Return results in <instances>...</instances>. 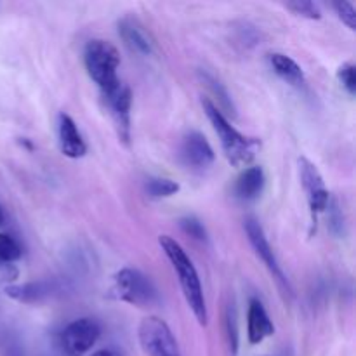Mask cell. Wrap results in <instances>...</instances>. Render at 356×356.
<instances>
[{
    "instance_id": "30bf717a",
    "label": "cell",
    "mask_w": 356,
    "mask_h": 356,
    "mask_svg": "<svg viewBox=\"0 0 356 356\" xmlns=\"http://www.w3.org/2000/svg\"><path fill=\"white\" fill-rule=\"evenodd\" d=\"M181 159L191 169L204 170L212 165L216 155L211 143L207 141V138L204 134H200V132L193 131L184 136L183 145H181Z\"/></svg>"
},
{
    "instance_id": "8992f818",
    "label": "cell",
    "mask_w": 356,
    "mask_h": 356,
    "mask_svg": "<svg viewBox=\"0 0 356 356\" xmlns=\"http://www.w3.org/2000/svg\"><path fill=\"white\" fill-rule=\"evenodd\" d=\"M99 336L101 327L94 318L73 320L61 332V348L68 356H82L97 343Z\"/></svg>"
},
{
    "instance_id": "7a4b0ae2",
    "label": "cell",
    "mask_w": 356,
    "mask_h": 356,
    "mask_svg": "<svg viewBox=\"0 0 356 356\" xmlns=\"http://www.w3.org/2000/svg\"><path fill=\"white\" fill-rule=\"evenodd\" d=\"M202 106H204L205 115L211 120L212 127H214L216 134L219 136V141H221L222 149H225V155L228 159V162L233 167H245L249 165L254 160L257 152V141L252 138H247L242 132L236 131L232 124H229L228 118L222 115V111L212 103L211 99H202Z\"/></svg>"
},
{
    "instance_id": "5bb4252c",
    "label": "cell",
    "mask_w": 356,
    "mask_h": 356,
    "mask_svg": "<svg viewBox=\"0 0 356 356\" xmlns=\"http://www.w3.org/2000/svg\"><path fill=\"white\" fill-rule=\"evenodd\" d=\"M264 188V172L261 167H249L240 174L235 184V193L240 200H256Z\"/></svg>"
},
{
    "instance_id": "9c48e42d",
    "label": "cell",
    "mask_w": 356,
    "mask_h": 356,
    "mask_svg": "<svg viewBox=\"0 0 356 356\" xmlns=\"http://www.w3.org/2000/svg\"><path fill=\"white\" fill-rule=\"evenodd\" d=\"M104 101H106L110 113L113 117L115 125H117L118 136L122 141L127 143L131 138V104H132V94L125 83H118L113 90L103 94Z\"/></svg>"
},
{
    "instance_id": "e0dca14e",
    "label": "cell",
    "mask_w": 356,
    "mask_h": 356,
    "mask_svg": "<svg viewBox=\"0 0 356 356\" xmlns=\"http://www.w3.org/2000/svg\"><path fill=\"white\" fill-rule=\"evenodd\" d=\"M179 191V184L176 181L162 179V177H155L146 183V193L152 198H165L172 197Z\"/></svg>"
},
{
    "instance_id": "3957f363",
    "label": "cell",
    "mask_w": 356,
    "mask_h": 356,
    "mask_svg": "<svg viewBox=\"0 0 356 356\" xmlns=\"http://www.w3.org/2000/svg\"><path fill=\"white\" fill-rule=\"evenodd\" d=\"M83 61H86L87 73L97 83L101 94L110 92L120 83L117 75V70L120 66V54L113 44L101 38L87 42Z\"/></svg>"
},
{
    "instance_id": "ffe728a7",
    "label": "cell",
    "mask_w": 356,
    "mask_h": 356,
    "mask_svg": "<svg viewBox=\"0 0 356 356\" xmlns=\"http://www.w3.org/2000/svg\"><path fill=\"white\" fill-rule=\"evenodd\" d=\"M337 79H339V82L343 83L344 89L348 90V94L353 96L356 92V75H355L353 63H344V65L339 68V72H337Z\"/></svg>"
},
{
    "instance_id": "7c38bea8",
    "label": "cell",
    "mask_w": 356,
    "mask_h": 356,
    "mask_svg": "<svg viewBox=\"0 0 356 356\" xmlns=\"http://www.w3.org/2000/svg\"><path fill=\"white\" fill-rule=\"evenodd\" d=\"M58 134H59V148H61L63 155L68 159H82L87 153V145L82 139V134L76 129V124L70 115L61 113L59 115L58 124Z\"/></svg>"
},
{
    "instance_id": "52a82bcc",
    "label": "cell",
    "mask_w": 356,
    "mask_h": 356,
    "mask_svg": "<svg viewBox=\"0 0 356 356\" xmlns=\"http://www.w3.org/2000/svg\"><path fill=\"white\" fill-rule=\"evenodd\" d=\"M299 176H301V183L302 188H305L312 214L316 216L325 211L327 205H329V190L323 183L320 170L306 156L299 159Z\"/></svg>"
},
{
    "instance_id": "9a60e30c",
    "label": "cell",
    "mask_w": 356,
    "mask_h": 356,
    "mask_svg": "<svg viewBox=\"0 0 356 356\" xmlns=\"http://www.w3.org/2000/svg\"><path fill=\"white\" fill-rule=\"evenodd\" d=\"M270 65L273 68V72L280 76L282 80H285L291 86H302L305 83V73H302V68L289 56L280 54V52H273L270 54Z\"/></svg>"
},
{
    "instance_id": "6da1fadb",
    "label": "cell",
    "mask_w": 356,
    "mask_h": 356,
    "mask_svg": "<svg viewBox=\"0 0 356 356\" xmlns=\"http://www.w3.org/2000/svg\"><path fill=\"white\" fill-rule=\"evenodd\" d=\"M159 243L163 252H165L167 259L172 264L174 271H176L177 280H179L181 289H183L184 299H186L188 306L193 312L195 318L198 320L200 325H207V305H205L204 289H202V282L197 273V268L191 263V259L184 252L183 247L176 240L170 238L169 235H160Z\"/></svg>"
},
{
    "instance_id": "cb8c5ba5",
    "label": "cell",
    "mask_w": 356,
    "mask_h": 356,
    "mask_svg": "<svg viewBox=\"0 0 356 356\" xmlns=\"http://www.w3.org/2000/svg\"><path fill=\"white\" fill-rule=\"evenodd\" d=\"M3 222H6V214H3L2 207H0V226H3Z\"/></svg>"
},
{
    "instance_id": "603a6c76",
    "label": "cell",
    "mask_w": 356,
    "mask_h": 356,
    "mask_svg": "<svg viewBox=\"0 0 356 356\" xmlns=\"http://www.w3.org/2000/svg\"><path fill=\"white\" fill-rule=\"evenodd\" d=\"M92 356H122V355L118 353L117 350H110V348H108V350H99V351H96V353H94Z\"/></svg>"
},
{
    "instance_id": "7402d4cb",
    "label": "cell",
    "mask_w": 356,
    "mask_h": 356,
    "mask_svg": "<svg viewBox=\"0 0 356 356\" xmlns=\"http://www.w3.org/2000/svg\"><path fill=\"white\" fill-rule=\"evenodd\" d=\"M181 228H183L184 233H188L190 236L197 240H205L207 238V233H205L204 225L198 221L197 218H183L181 219Z\"/></svg>"
},
{
    "instance_id": "5b68a950",
    "label": "cell",
    "mask_w": 356,
    "mask_h": 356,
    "mask_svg": "<svg viewBox=\"0 0 356 356\" xmlns=\"http://www.w3.org/2000/svg\"><path fill=\"white\" fill-rule=\"evenodd\" d=\"M139 344L148 356H181L170 327L159 316H146L138 329Z\"/></svg>"
},
{
    "instance_id": "d4e9b609",
    "label": "cell",
    "mask_w": 356,
    "mask_h": 356,
    "mask_svg": "<svg viewBox=\"0 0 356 356\" xmlns=\"http://www.w3.org/2000/svg\"><path fill=\"white\" fill-rule=\"evenodd\" d=\"M10 356H21V355H10Z\"/></svg>"
},
{
    "instance_id": "4fadbf2b",
    "label": "cell",
    "mask_w": 356,
    "mask_h": 356,
    "mask_svg": "<svg viewBox=\"0 0 356 356\" xmlns=\"http://www.w3.org/2000/svg\"><path fill=\"white\" fill-rule=\"evenodd\" d=\"M273 322L268 316L263 302L259 299H250L247 313V337L250 344H261L266 337L273 336Z\"/></svg>"
},
{
    "instance_id": "277c9868",
    "label": "cell",
    "mask_w": 356,
    "mask_h": 356,
    "mask_svg": "<svg viewBox=\"0 0 356 356\" xmlns=\"http://www.w3.org/2000/svg\"><path fill=\"white\" fill-rule=\"evenodd\" d=\"M110 296L132 306H149L156 301V291L152 282L138 270L124 268L113 277Z\"/></svg>"
},
{
    "instance_id": "ac0fdd59",
    "label": "cell",
    "mask_w": 356,
    "mask_h": 356,
    "mask_svg": "<svg viewBox=\"0 0 356 356\" xmlns=\"http://www.w3.org/2000/svg\"><path fill=\"white\" fill-rule=\"evenodd\" d=\"M21 257V247L13 236L0 233V263H13Z\"/></svg>"
},
{
    "instance_id": "8fae6325",
    "label": "cell",
    "mask_w": 356,
    "mask_h": 356,
    "mask_svg": "<svg viewBox=\"0 0 356 356\" xmlns=\"http://www.w3.org/2000/svg\"><path fill=\"white\" fill-rule=\"evenodd\" d=\"M118 35L131 51L143 56H148L153 52V38L149 37L146 28L134 17H124V19L118 21Z\"/></svg>"
},
{
    "instance_id": "ba28073f",
    "label": "cell",
    "mask_w": 356,
    "mask_h": 356,
    "mask_svg": "<svg viewBox=\"0 0 356 356\" xmlns=\"http://www.w3.org/2000/svg\"><path fill=\"white\" fill-rule=\"evenodd\" d=\"M245 232H247V236H249L250 245L254 247V250H256V254L259 256V259L263 261L264 266L268 268V271L271 273V277L277 280V284L280 285L284 291H287L289 294H291V287H289L287 278H285L284 271H282L280 264H278V261H277V256H275L273 249H271L270 242H268L266 235H264V232H263V228H261L259 222H257L254 218H249L245 221Z\"/></svg>"
},
{
    "instance_id": "2e32d148",
    "label": "cell",
    "mask_w": 356,
    "mask_h": 356,
    "mask_svg": "<svg viewBox=\"0 0 356 356\" xmlns=\"http://www.w3.org/2000/svg\"><path fill=\"white\" fill-rule=\"evenodd\" d=\"M6 294L10 299L17 302H24V305H31V302H38L49 294V287L42 282H31V284L23 285H9L6 287Z\"/></svg>"
},
{
    "instance_id": "d6986e66",
    "label": "cell",
    "mask_w": 356,
    "mask_h": 356,
    "mask_svg": "<svg viewBox=\"0 0 356 356\" xmlns=\"http://www.w3.org/2000/svg\"><path fill=\"white\" fill-rule=\"evenodd\" d=\"M289 10H292L294 14L302 17H308V19H320L322 17V13H320L318 6L309 0H294V2L285 3Z\"/></svg>"
},
{
    "instance_id": "44dd1931",
    "label": "cell",
    "mask_w": 356,
    "mask_h": 356,
    "mask_svg": "<svg viewBox=\"0 0 356 356\" xmlns=\"http://www.w3.org/2000/svg\"><path fill=\"white\" fill-rule=\"evenodd\" d=\"M332 7L336 9L337 16L343 19V23L348 24L350 30H356V10L353 3L350 2H334Z\"/></svg>"
}]
</instances>
